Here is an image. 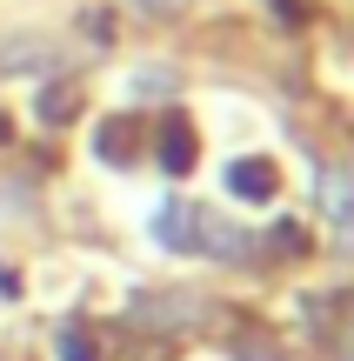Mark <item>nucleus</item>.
Segmentation results:
<instances>
[{"instance_id": "nucleus-14", "label": "nucleus", "mask_w": 354, "mask_h": 361, "mask_svg": "<svg viewBox=\"0 0 354 361\" xmlns=\"http://www.w3.org/2000/svg\"><path fill=\"white\" fill-rule=\"evenodd\" d=\"M274 247H281V255H301V247H308V228H301V221H281V228H274Z\"/></svg>"}, {"instance_id": "nucleus-5", "label": "nucleus", "mask_w": 354, "mask_h": 361, "mask_svg": "<svg viewBox=\"0 0 354 361\" xmlns=\"http://www.w3.org/2000/svg\"><path fill=\"white\" fill-rule=\"evenodd\" d=\"M154 241L174 247V255H194V247H201V207L194 201H167L154 214Z\"/></svg>"}, {"instance_id": "nucleus-1", "label": "nucleus", "mask_w": 354, "mask_h": 361, "mask_svg": "<svg viewBox=\"0 0 354 361\" xmlns=\"http://www.w3.org/2000/svg\"><path fill=\"white\" fill-rule=\"evenodd\" d=\"M201 295H187V288H160V295H141L134 301V322L154 328V335H174V328H194L201 322Z\"/></svg>"}, {"instance_id": "nucleus-9", "label": "nucleus", "mask_w": 354, "mask_h": 361, "mask_svg": "<svg viewBox=\"0 0 354 361\" xmlns=\"http://www.w3.org/2000/svg\"><path fill=\"white\" fill-rule=\"evenodd\" d=\"M127 94L134 101H174V94H181V74H174V67H134Z\"/></svg>"}, {"instance_id": "nucleus-8", "label": "nucleus", "mask_w": 354, "mask_h": 361, "mask_svg": "<svg viewBox=\"0 0 354 361\" xmlns=\"http://www.w3.org/2000/svg\"><path fill=\"white\" fill-rule=\"evenodd\" d=\"M134 134H141L134 121H107V128L94 134V154H101V161H114V168H127V161L141 154V141H134Z\"/></svg>"}, {"instance_id": "nucleus-11", "label": "nucleus", "mask_w": 354, "mask_h": 361, "mask_svg": "<svg viewBox=\"0 0 354 361\" xmlns=\"http://www.w3.org/2000/svg\"><path fill=\"white\" fill-rule=\"evenodd\" d=\"M234 361H288V348H281L274 335H261V328H241L234 335Z\"/></svg>"}, {"instance_id": "nucleus-6", "label": "nucleus", "mask_w": 354, "mask_h": 361, "mask_svg": "<svg viewBox=\"0 0 354 361\" xmlns=\"http://www.w3.org/2000/svg\"><path fill=\"white\" fill-rule=\"evenodd\" d=\"M80 107H87V94H80V80H53L34 94V114L47 121V128H67V121H80Z\"/></svg>"}, {"instance_id": "nucleus-15", "label": "nucleus", "mask_w": 354, "mask_h": 361, "mask_svg": "<svg viewBox=\"0 0 354 361\" xmlns=\"http://www.w3.org/2000/svg\"><path fill=\"white\" fill-rule=\"evenodd\" d=\"M134 7H141V13H154V20H174L187 0H134Z\"/></svg>"}, {"instance_id": "nucleus-3", "label": "nucleus", "mask_w": 354, "mask_h": 361, "mask_svg": "<svg viewBox=\"0 0 354 361\" xmlns=\"http://www.w3.org/2000/svg\"><path fill=\"white\" fill-rule=\"evenodd\" d=\"M315 201H321V214H328L334 228L348 234V247H354V168H321L315 174Z\"/></svg>"}, {"instance_id": "nucleus-7", "label": "nucleus", "mask_w": 354, "mask_h": 361, "mask_svg": "<svg viewBox=\"0 0 354 361\" xmlns=\"http://www.w3.org/2000/svg\"><path fill=\"white\" fill-rule=\"evenodd\" d=\"M154 154H160V168H167V174H187V168H194V154H201V147H194V128H187V121H167Z\"/></svg>"}, {"instance_id": "nucleus-16", "label": "nucleus", "mask_w": 354, "mask_h": 361, "mask_svg": "<svg viewBox=\"0 0 354 361\" xmlns=\"http://www.w3.org/2000/svg\"><path fill=\"white\" fill-rule=\"evenodd\" d=\"M7 134H13V121H7V114H0V147H7Z\"/></svg>"}, {"instance_id": "nucleus-4", "label": "nucleus", "mask_w": 354, "mask_h": 361, "mask_svg": "<svg viewBox=\"0 0 354 361\" xmlns=\"http://www.w3.org/2000/svg\"><path fill=\"white\" fill-rule=\"evenodd\" d=\"M227 194H234V201H274V194H281L274 161H267V154H241V161H227Z\"/></svg>"}, {"instance_id": "nucleus-2", "label": "nucleus", "mask_w": 354, "mask_h": 361, "mask_svg": "<svg viewBox=\"0 0 354 361\" xmlns=\"http://www.w3.org/2000/svg\"><path fill=\"white\" fill-rule=\"evenodd\" d=\"M53 67H61V47H53L47 34H7V40H0V74H13V80H47Z\"/></svg>"}, {"instance_id": "nucleus-10", "label": "nucleus", "mask_w": 354, "mask_h": 361, "mask_svg": "<svg viewBox=\"0 0 354 361\" xmlns=\"http://www.w3.org/2000/svg\"><path fill=\"white\" fill-rule=\"evenodd\" d=\"M201 247L221 255V261H241V255H248V234L227 228V221H214V214H201Z\"/></svg>"}, {"instance_id": "nucleus-12", "label": "nucleus", "mask_w": 354, "mask_h": 361, "mask_svg": "<svg viewBox=\"0 0 354 361\" xmlns=\"http://www.w3.org/2000/svg\"><path fill=\"white\" fill-rule=\"evenodd\" d=\"M80 34H87L94 47H114V13H107V7H87V13H80Z\"/></svg>"}, {"instance_id": "nucleus-13", "label": "nucleus", "mask_w": 354, "mask_h": 361, "mask_svg": "<svg viewBox=\"0 0 354 361\" xmlns=\"http://www.w3.org/2000/svg\"><path fill=\"white\" fill-rule=\"evenodd\" d=\"M61 361H101V355H94V341L80 328H61Z\"/></svg>"}]
</instances>
